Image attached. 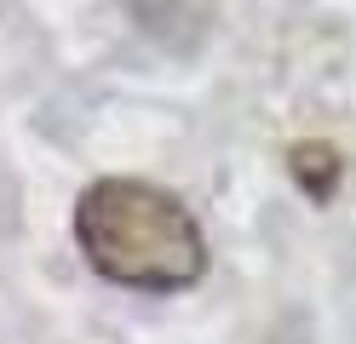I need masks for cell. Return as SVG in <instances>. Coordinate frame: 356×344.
Here are the masks:
<instances>
[{
  "mask_svg": "<svg viewBox=\"0 0 356 344\" xmlns=\"http://www.w3.org/2000/svg\"><path fill=\"white\" fill-rule=\"evenodd\" d=\"M287 167H293V183L310 201H333V190H339V178H345V155L333 144H293Z\"/></svg>",
  "mask_w": 356,
  "mask_h": 344,
  "instance_id": "cell-2",
  "label": "cell"
},
{
  "mask_svg": "<svg viewBox=\"0 0 356 344\" xmlns=\"http://www.w3.org/2000/svg\"><path fill=\"white\" fill-rule=\"evenodd\" d=\"M70 236L109 287L172 298L207 275V236L172 190L149 178H98L75 195Z\"/></svg>",
  "mask_w": 356,
  "mask_h": 344,
  "instance_id": "cell-1",
  "label": "cell"
}]
</instances>
